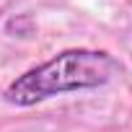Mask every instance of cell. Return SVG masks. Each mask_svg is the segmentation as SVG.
Here are the masks:
<instances>
[{
	"mask_svg": "<svg viewBox=\"0 0 132 132\" xmlns=\"http://www.w3.org/2000/svg\"><path fill=\"white\" fill-rule=\"evenodd\" d=\"M119 73V62L101 49H65L52 60L18 75L3 93L13 106H34L52 96L93 91L106 86Z\"/></svg>",
	"mask_w": 132,
	"mask_h": 132,
	"instance_id": "obj_1",
	"label": "cell"
}]
</instances>
